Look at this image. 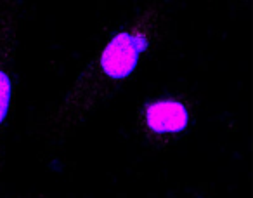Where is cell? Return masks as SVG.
<instances>
[{
    "label": "cell",
    "mask_w": 253,
    "mask_h": 198,
    "mask_svg": "<svg viewBox=\"0 0 253 198\" xmlns=\"http://www.w3.org/2000/svg\"><path fill=\"white\" fill-rule=\"evenodd\" d=\"M144 122L155 134H175L182 132L189 124L186 106L173 99L153 101L144 110Z\"/></svg>",
    "instance_id": "cell-3"
},
{
    "label": "cell",
    "mask_w": 253,
    "mask_h": 198,
    "mask_svg": "<svg viewBox=\"0 0 253 198\" xmlns=\"http://www.w3.org/2000/svg\"><path fill=\"white\" fill-rule=\"evenodd\" d=\"M156 11H148L132 28L122 30L92 59L80 75L64 106L50 117L54 132L70 131L111 94L113 85L126 78L137 66L141 54L148 49L149 37L158 21Z\"/></svg>",
    "instance_id": "cell-1"
},
{
    "label": "cell",
    "mask_w": 253,
    "mask_h": 198,
    "mask_svg": "<svg viewBox=\"0 0 253 198\" xmlns=\"http://www.w3.org/2000/svg\"><path fill=\"white\" fill-rule=\"evenodd\" d=\"M14 18L0 9V169L4 165V139L12 99V61H14Z\"/></svg>",
    "instance_id": "cell-2"
},
{
    "label": "cell",
    "mask_w": 253,
    "mask_h": 198,
    "mask_svg": "<svg viewBox=\"0 0 253 198\" xmlns=\"http://www.w3.org/2000/svg\"><path fill=\"white\" fill-rule=\"evenodd\" d=\"M200 198H210V197H200Z\"/></svg>",
    "instance_id": "cell-4"
}]
</instances>
